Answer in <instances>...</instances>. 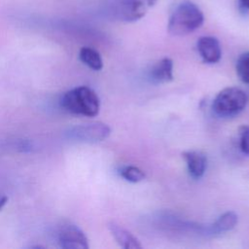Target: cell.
<instances>
[{
  "label": "cell",
  "instance_id": "11",
  "mask_svg": "<svg viewBox=\"0 0 249 249\" xmlns=\"http://www.w3.org/2000/svg\"><path fill=\"white\" fill-rule=\"evenodd\" d=\"M79 58L85 65L94 71H99L103 67L100 53L92 48L83 47L79 52Z\"/></svg>",
  "mask_w": 249,
  "mask_h": 249
},
{
  "label": "cell",
  "instance_id": "9",
  "mask_svg": "<svg viewBox=\"0 0 249 249\" xmlns=\"http://www.w3.org/2000/svg\"><path fill=\"white\" fill-rule=\"evenodd\" d=\"M108 229L117 241V243L124 248V249H140L142 248V245L140 244L139 240L130 233L127 230L124 229L120 225L111 222L108 224Z\"/></svg>",
  "mask_w": 249,
  "mask_h": 249
},
{
  "label": "cell",
  "instance_id": "16",
  "mask_svg": "<svg viewBox=\"0 0 249 249\" xmlns=\"http://www.w3.org/2000/svg\"><path fill=\"white\" fill-rule=\"evenodd\" d=\"M239 9L243 11H249V0H237Z\"/></svg>",
  "mask_w": 249,
  "mask_h": 249
},
{
  "label": "cell",
  "instance_id": "12",
  "mask_svg": "<svg viewBox=\"0 0 249 249\" xmlns=\"http://www.w3.org/2000/svg\"><path fill=\"white\" fill-rule=\"evenodd\" d=\"M238 217L233 211H228L221 215L212 225V231L215 233L226 232L232 230L237 224Z\"/></svg>",
  "mask_w": 249,
  "mask_h": 249
},
{
  "label": "cell",
  "instance_id": "17",
  "mask_svg": "<svg viewBox=\"0 0 249 249\" xmlns=\"http://www.w3.org/2000/svg\"><path fill=\"white\" fill-rule=\"evenodd\" d=\"M8 202V196L5 195H0V210L6 205Z\"/></svg>",
  "mask_w": 249,
  "mask_h": 249
},
{
  "label": "cell",
  "instance_id": "5",
  "mask_svg": "<svg viewBox=\"0 0 249 249\" xmlns=\"http://www.w3.org/2000/svg\"><path fill=\"white\" fill-rule=\"evenodd\" d=\"M111 13L120 21L133 22L145 16L146 5L142 0H114Z\"/></svg>",
  "mask_w": 249,
  "mask_h": 249
},
{
  "label": "cell",
  "instance_id": "8",
  "mask_svg": "<svg viewBox=\"0 0 249 249\" xmlns=\"http://www.w3.org/2000/svg\"><path fill=\"white\" fill-rule=\"evenodd\" d=\"M187 162V167L190 175L195 178H200L206 169V156L200 151H188L182 154Z\"/></svg>",
  "mask_w": 249,
  "mask_h": 249
},
{
  "label": "cell",
  "instance_id": "4",
  "mask_svg": "<svg viewBox=\"0 0 249 249\" xmlns=\"http://www.w3.org/2000/svg\"><path fill=\"white\" fill-rule=\"evenodd\" d=\"M110 127L101 122L82 124L70 127L66 132L68 139L84 142L96 143L105 140L110 135Z\"/></svg>",
  "mask_w": 249,
  "mask_h": 249
},
{
  "label": "cell",
  "instance_id": "2",
  "mask_svg": "<svg viewBox=\"0 0 249 249\" xmlns=\"http://www.w3.org/2000/svg\"><path fill=\"white\" fill-rule=\"evenodd\" d=\"M204 21L201 10L191 1H184L172 12L167 30L173 36H184L199 28Z\"/></svg>",
  "mask_w": 249,
  "mask_h": 249
},
{
  "label": "cell",
  "instance_id": "18",
  "mask_svg": "<svg viewBox=\"0 0 249 249\" xmlns=\"http://www.w3.org/2000/svg\"><path fill=\"white\" fill-rule=\"evenodd\" d=\"M146 1H147L148 6H153L157 2V0H146Z\"/></svg>",
  "mask_w": 249,
  "mask_h": 249
},
{
  "label": "cell",
  "instance_id": "10",
  "mask_svg": "<svg viewBox=\"0 0 249 249\" xmlns=\"http://www.w3.org/2000/svg\"><path fill=\"white\" fill-rule=\"evenodd\" d=\"M149 78L155 84L167 83L173 80V61L164 57L155 64L149 74Z\"/></svg>",
  "mask_w": 249,
  "mask_h": 249
},
{
  "label": "cell",
  "instance_id": "15",
  "mask_svg": "<svg viewBox=\"0 0 249 249\" xmlns=\"http://www.w3.org/2000/svg\"><path fill=\"white\" fill-rule=\"evenodd\" d=\"M239 147L244 154L249 155V125L239 127Z\"/></svg>",
  "mask_w": 249,
  "mask_h": 249
},
{
  "label": "cell",
  "instance_id": "3",
  "mask_svg": "<svg viewBox=\"0 0 249 249\" xmlns=\"http://www.w3.org/2000/svg\"><path fill=\"white\" fill-rule=\"evenodd\" d=\"M248 96L241 89L231 87L222 89L212 103L213 112L222 118H231L238 115L246 107Z\"/></svg>",
  "mask_w": 249,
  "mask_h": 249
},
{
  "label": "cell",
  "instance_id": "13",
  "mask_svg": "<svg viewBox=\"0 0 249 249\" xmlns=\"http://www.w3.org/2000/svg\"><path fill=\"white\" fill-rule=\"evenodd\" d=\"M120 175L124 179L131 183L140 182L145 178V173L139 167H136L133 165L123 166L120 169Z\"/></svg>",
  "mask_w": 249,
  "mask_h": 249
},
{
  "label": "cell",
  "instance_id": "14",
  "mask_svg": "<svg viewBox=\"0 0 249 249\" xmlns=\"http://www.w3.org/2000/svg\"><path fill=\"white\" fill-rule=\"evenodd\" d=\"M235 68L239 79L243 83L249 84V52L242 53L238 57Z\"/></svg>",
  "mask_w": 249,
  "mask_h": 249
},
{
  "label": "cell",
  "instance_id": "1",
  "mask_svg": "<svg viewBox=\"0 0 249 249\" xmlns=\"http://www.w3.org/2000/svg\"><path fill=\"white\" fill-rule=\"evenodd\" d=\"M60 106L73 115L94 117L99 113L100 100L89 87L80 86L65 91L60 97Z\"/></svg>",
  "mask_w": 249,
  "mask_h": 249
},
{
  "label": "cell",
  "instance_id": "7",
  "mask_svg": "<svg viewBox=\"0 0 249 249\" xmlns=\"http://www.w3.org/2000/svg\"><path fill=\"white\" fill-rule=\"evenodd\" d=\"M196 48L202 60L206 63H216L222 55L221 46L217 38L213 36H202L197 40Z\"/></svg>",
  "mask_w": 249,
  "mask_h": 249
},
{
  "label": "cell",
  "instance_id": "6",
  "mask_svg": "<svg viewBox=\"0 0 249 249\" xmlns=\"http://www.w3.org/2000/svg\"><path fill=\"white\" fill-rule=\"evenodd\" d=\"M58 245L63 249H88L89 240L84 231L71 223L63 224L57 231Z\"/></svg>",
  "mask_w": 249,
  "mask_h": 249
}]
</instances>
